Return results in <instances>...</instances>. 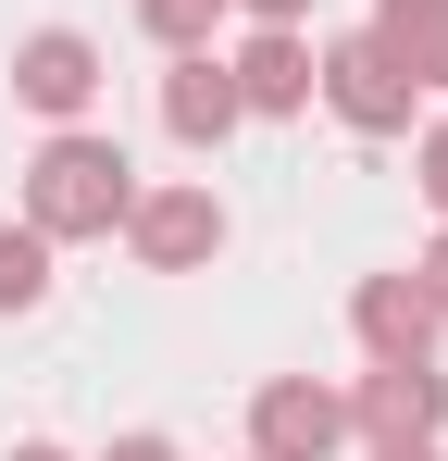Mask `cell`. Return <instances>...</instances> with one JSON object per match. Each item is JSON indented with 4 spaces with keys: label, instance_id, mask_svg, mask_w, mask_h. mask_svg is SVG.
I'll list each match as a JSON object with an SVG mask.
<instances>
[{
    "label": "cell",
    "instance_id": "8992f818",
    "mask_svg": "<svg viewBox=\"0 0 448 461\" xmlns=\"http://www.w3.org/2000/svg\"><path fill=\"white\" fill-rule=\"evenodd\" d=\"M13 100H25V113H87V100H100V50H87V38H75V25H38V38H25V50H13Z\"/></svg>",
    "mask_w": 448,
    "mask_h": 461
},
{
    "label": "cell",
    "instance_id": "3957f363",
    "mask_svg": "<svg viewBox=\"0 0 448 461\" xmlns=\"http://www.w3.org/2000/svg\"><path fill=\"white\" fill-rule=\"evenodd\" d=\"M336 437H349V399L311 375H274L249 386V461H336Z\"/></svg>",
    "mask_w": 448,
    "mask_h": 461
},
{
    "label": "cell",
    "instance_id": "9a60e30c",
    "mask_svg": "<svg viewBox=\"0 0 448 461\" xmlns=\"http://www.w3.org/2000/svg\"><path fill=\"white\" fill-rule=\"evenodd\" d=\"M100 461H175V437H112Z\"/></svg>",
    "mask_w": 448,
    "mask_h": 461
},
{
    "label": "cell",
    "instance_id": "6da1fadb",
    "mask_svg": "<svg viewBox=\"0 0 448 461\" xmlns=\"http://www.w3.org/2000/svg\"><path fill=\"white\" fill-rule=\"evenodd\" d=\"M125 200H138V162L112 150V138H87V125L25 162V225L38 237H112Z\"/></svg>",
    "mask_w": 448,
    "mask_h": 461
},
{
    "label": "cell",
    "instance_id": "30bf717a",
    "mask_svg": "<svg viewBox=\"0 0 448 461\" xmlns=\"http://www.w3.org/2000/svg\"><path fill=\"white\" fill-rule=\"evenodd\" d=\"M362 38H373V50H386L411 87H448V0H373Z\"/></svg>",
    "mask_w": 448,
    "mask_h": 461
},
{
    "label": "cell",
    "instance_id": "2e32d148",
    "mask_svg": "<svg viewBox=\"0 0 448 461\" xmlns=\"http://www.w3.org/2000/svg\"><path fill=\"white\" fill-rule=\"evenodd\" d=\"M249 13H262V25H311V0H249Z\"/></svg>",
    "mask_w": 448,
    "mask_h": 461
},
{
    "label": "cell",
    "instance_id": "5bb4252c",
    "mask_svg": "<svg viewBox=\"0 0 448 461\" xmlns=\"http://www.w3.org/2000/svg\"><path fill=\"white\" fill-rule=\"evenodd\" d=\"M411 287H424V300H436V324H448V237L424 249V262H411Z\"/></svg>",
    "mask_w": 448,
    "mask_h": 461
},
{
    "label": "cell",
    "instance_id": "ba28073f",
    "mask_svg": "<svg viewBox=\"0 0 448 461\" xmlns=\"http://www.w3.org/2000/svg\"><path fill=\"white\" fill-rule=\"evenodd\" d=\"M349 324H362L373 362H424V349H436V300H424L411 275H362V287H349Z\"/></svg>",
    "mask_w": 448,
    "mask_h": 461
},
{
    "label": "cell",
    "instance_id": "8fae6325",
    "mask_svg": "<svg viewBox=\"0 0 448 461\" xmlns=\"http://www.w3.org/2000/svg\"><path fill=\"white\" fill-rule=\"evenodd\" d=\"M38 300H50V237L0 225V312H38Z\"/></svg>",
    "mask_w": 448,
    "mask_h": 461
},
{
    "label": "cell",
    "instance_id": "5b68a950",
    "mask_svg": "<svg viewBox=\"0 0 448 461\" xmlns=\"http://www.w3.org/2000/svg\"><path fill=\"white\" fill-rule=\"evenodd\" d=\"M349 424H362L373 449H386V437H436L448 424V375L436 362H373V375L349 386Z\"/></svg>",
    "mask_w": 448,
    "mask_h": 461
},
{
    "label": "cell",
    "instance_id": "e0dca14e",
    "mask_svg": "<svg viewBox=\"0 0 448 461\" xmlns=\"http://www.w3.org/2000/svg\"><path fill=\"white\" fill-rule=\"evenodd\" d=\"M373 461H436V437H386V449H373Z\"/></svg>",
    "mask_w": 448,
    "mask_h": 461
},
{
    "label": "cell",
    "instance_id": "52a82bcc",
    "mask_svg": "<svg viewBox=\"0 0 448 461\" xmlns=\"http://www.w3.org/2000/svg\"><path fill=\"white\" fill-rule=\"evenodd\" d=\"M162 125H175L187 150H224V138L249 125V100H237V76H224L212 50H175V76H162Z\"/></svg>",
    "mask_w": 448,
    "mask_h": 461
},
{
    "label": "cell",
    "instance_id": "7a4b0ae2",
    "mask_svg": "<svg viewBox=\"0 0 448 461\" xmlns=\"http://www.w3.org/2000/svg\"><path fill=\"white\" fill-rule=\"evenodd\" d=\"M311 100H336V125H349V138H411V100H424V87L399 76L373 38H336V50L311 63Z\"/></svg>",
    "mask_w": 448,
    "mask_h": 461
},
{
    "label": "cell",
    "instance_id": "7c38bea8",
    "mask_svg": "<svg viewBox=\"0 0 448 461\" xmlns=\"http://www.w3.org/2000/svg\"><path fill=\"white\" fill-rule=\"evenodd\" d=\"M212 13H224V0H138V25L162 38V50H200V38H212Z\"/></svg>",
    "mask_w": 448,
    "mask_h": 461
},
{
    "label": "cell",
    "instance_id": "277c9868",
    "mask_svg": "<svg viewBox=\"0 0 448 461\" xmlns=\"http://www.w3.org/2000/svg\"><path fill=\"white\" fill-rule=\"evenodd\" d=\"M125 249H138L149 275H200L224 249V200L212 187H138L125 200Z\"/></svg>",
    "mask_w": 448,
    "mask_h": 461
},
{
    "label": "cell",
    "instance_id": "ac0fdd59",
    "mask_svg": "<svg viewBox=\"0 0 448 461\" xmlns=\"http://www.w3.org/2000/svg\"><path fill=\"white\" fill-rule=\"evenodd\" d=\"M13 461H63V449H13Z\"/></svg>",
    "mask_w": 448,
    "mask_h": 461
},
{
    "label": "cell",
    "instance_id": "4fadbf2b",
    "mask_svg": "<svg viewBox=\"0 0 448 461\" xmlns=\"http://www.w3.org/2000/svg\"><path fill=\"white\" fill-rule=\"evenodd\" d=\"M424 200H436V225H448V125H424V175H411Z\"/></svg>",
    "mask_w": 448,
    "mask_h": 461
},
{
    "label": "cell",
    "instance_id": "9c48e42d",
    "mask_svg": "<svg viewBox=\"0 0 448 461\" xmlns=\"http://www.w3.org/2000/svg\"><path fill=\"white\" fill-rule=\"evenodd\" d=\"M224 76H237V100H249V113H311V38H299V25H262Z\"/></svg>",
    "mask_w": 448,
    "mask_h": 461
}]
</instances>
